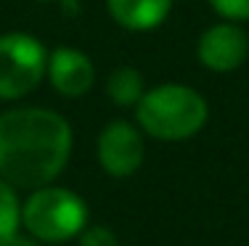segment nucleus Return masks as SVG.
<instances>
[{
  "mask_svg": "<svg viewBox=\"0 0 249 246\" xmlns=\"http://www.w3.org/2000/svg\"><path fill=\"white\" fill-rule=\"evenodd\" d=\"M72 127L53 109L19 106L0 114V178L16 191H35L64 172L72 156Z\"/></svg>",
  "mask_w": 249,
  "mask_h": 246,
  "instance_id": "nucleus-1",
  "label": "nucleus"
},
{
  "mask_svg": "<svg viewBox=\"0 0 249 246\" xmlns=\"http://www.w3.org/2000/svg\"><path fill=\"white\" fill-rule=\"evenodd\" d=\"M210 106L199 90L180 82L149 87L135 103V125L157 140H188L207 125Z\"/></svg>",
  "mask_w": 249,
  "mask_h": 246,
  "instance_id": "nucleus-2",
  "label": "nucleus"
},
{
  "mask_svg": "<svg viewBox=\"0 0 249 246\" xmlns=\"http://www.w3.org/2000/svg\"><path fill=\"white\" fill-rule=\"evenodd\" d=\"M88 225V204L61 185H40L21 204V228L43 244L77 238Z\"/></svg>",
  "mask_w": 249,
  "mask_h": 246,
  "instance_id": "nucleus-3",
  "label": "nucleus"
},
{
  "mask_svg": "<svg viewBox=\"0 0 249 246\" xmlns=\"http://www.w3.org/2000/svg\"><path fill=\"white\" fill-rule=\"evenodd\" d=\"M48 72V50L35 34H0V101L24 98Z\"/></svg>",
  "mask_w": 249,
  "mask_h": 246,
  "instance_id": "nucleus-4",
  "label": "nucleus"
},
{
  "mask_svg": "<svg viewBox=\"0 0 249 246\" xmlns=\"http://www.w3.org/2000/svg\"><path fill=\"white\" fill-rule=\"evenodd\" d=\"M98 164L111 178H130L146 159L143 130L127 119H114L101 130L96 143Z\"/></svg>",
  "mask_w": 249,
  "mask_h": 246,
  "instance_id": "nucleus-5",
  "label": "nucleus"
},
{
  "mask_svg": "<svg viewBox=\"0 0 249 246\" xmlns=\"http://www.w3.org/2000/svg\"><path fill=\"white\" fill-rule=\"evenodd\" d=\"M199 64L210 72H236L249 56V34L236 21H220L204 29L196 43Z\"/></svg>",
  "mask_w": 249,
  "mask_h": 246,
  "instance_id": "nucleus-6",
  "label": "nucleus"
},
{
  "mask_svg": "<svg viewBox=\"0 0 249 246\" xmlns=\"http://www.w3.org/2000/svg\"><path fill=\"white\" fill-rule=\"evenodd\" d=\"M53 90L67 98H80L96 82V66L90 56L77 48H53L48 53V72Z\"/></svg>",
  "mask_w": 249,
  "mask_h": 246,
  "instance_id": "nucleus-7",
  "label": "nucleus"
},
{
  "mask_svg": "<svg viewBox=\"0 0 249 246\" xmlns=\"http://www.w3.org/2000/svg\"><path fill=\"white\" fill-rule=\"evenodd\" d=\"M175 0H106L109 16L130 32H149L164 24Z\"/></svg>",
  "mask_w": 249,
  "mask_h": 246,
  "instance_id": "nucleus-8",
  "label": "nucleus"
},
{
  "mask_svg": "<svg viewBox=\"0 0 249 246\" xmlns=\"http://www.w3.org/2000/svg\"><path fill=\"white\" fill-rule=\"evenodd\" d=\"M143 93H146L143 77L135 66L122 64V66L111 69L109 77H106V96L120 109H135V103L143 98Z\"/></svg>",
  "mask_w": 249,
  "mask_h": 246,
  "instance_id": "nucleus-9",
  "label": "nucleus"
},
{
  "mask_svg": "<svg viewBox=\"0 0 249 246\" xmlns=\"http://www.w3.org/2000/svg\"><path fill=\"white\" fill-rule=\"evenodd\" d=\"M21 228V204L19 193L5 178H0V246L16 236Z\"/></svg>",
  "mask_w": 249,
  "mask_h": 246,
  "instance_id": "nucleus-10",
  "label": "nucleus"
},
{
  "mask_svg": "<svg viewBox=\"0 0 249 246\" xmlns=\"http://www.w3.org/2000/svg\"><path fill=\"white\" fill-rule=\"evenodd\" d=\"M77 241L80 246H120V238L109 225H85Z\"/></svg>",
  "mask_w": 249,
  "mask_h": 246,
  "instance_id": "nucleus-11",
  "label": "nucleus"
},
{
  "mask_svg": "<svg viewBox=\"0 0 249 246\" xmlns=\"http://www.w3.org/2000/svg\"><path fill=\"white\" fill-rule=\"evenodd\" d=\"M207 3L225 21H247L249 19V0H207Z\"/></svg>",
  "mask_w": 249,
  "mask_h": 246,
  "instance_id": "nucleus-12",
  "label": "nucleus"
},
{
  "mask_svg": "<svg viewBox=\"0 0 249 246\" xmlns=\"http://www.w3.org/2000/svg\"><path fill=\"white\" fill-rule=\"evenodd\" d=\"M3 246H37V241H35V238L29 236V233H27V236L16 233V236H11V238H8V241H5Z\"/></svg>",
  "mask_w": 249,
  "mask_h": 246,
  "instance_id": "nucleus-13",
  "label": "nucleus"
},
{
  "mask_svg": "<svg viewBox=\"0 0 249 246\" xmlns=\"http://www.w3.org/2000/svg\"><path fill=\"white\" fill-rule=\"evenodd\" d=\"M37 3H53V0H37Z\"/></svg>",
  "mask_w": 249,
  "mask_h": 246,
  "instance_id": "nucleus-14",
  "label": "nucleus"
}]
</instances>
